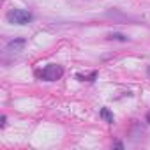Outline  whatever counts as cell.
I'll return each instance as SVG.
<instances>
[{"instance_id": "obj_1", "label": "cell", "mask_w": 150, "mask_h": 150, "mask_svg": "<svg viewBox=\"0 0 150 150\" xmlns=\"http://www.w3.org/2000/svg\"><path fill=\"white\" fill-rule=\"evenodd\" d=\"M32 18L34 16L28 11H25V9H11L6 14V20L11 25H28L32 21Z\"/></svg>"}, {"instance_id": "obj_2", "label": "cell", "mask_w": 150, "mask_h": 150, "mask_svg": "<svg viewBox=\"0 0 150 150\" xmlns=\"http://www.w3.org/2000/svg\"><path fill=\"white\" fill-rule=\"evenodd\" d=\"M62 74H64V69H62L60 65L50 64V65H46V67L39 72V76H41V80H44V81H57V80L62 78Z\"/></svg>"}, {"instance_id": "obj_3", "label": "cell", "mask_w": 150, "mask_h": 150, "mask_svg": "<svg viewBox=\"0 0 150 150\" xmlns=\"http://www.w3.org/2000/svg\"><path fill=\"white\" fill-rule=\"evenodd\" d=\"M25 44H27V41H25L23 37H14L13 41H9V42H7L6 50H7V51H11V53H20V51L25 48Z\"/></svg>"}, {"instance_id": "obj_4", "label": "cell", "mask_w": 150, "mask_h": 150, "mask_svg": "<svg viewBox=\"0 0 150 150\" xmlns=\"http://www.w3.org/2000/svg\"><path fill=\"white\" fill-rule=\"evenodd\" d=\"M106 39H110V41H122V42H127V41H129V37H127V35L118 34V32H110Z\"/></svg>"}, {"instance_id": "obj_5", "label": "cell", "mask_w": 150, "mask_h": 150, "mask_svg": "<svg viewBox=\"0 0 150 150\" xmlns=\"http://www.w3.org/2000/svg\"><path fill=\"white\" fill-rule=\"evenodd\" d=\"M97 78V72L94 71V72H90V74H76V80H80V81H94Z\"/></svg>"}, {"instance_id": "obj_6", "label": "cell", "mask_w": 150, "mask_h": 150, "mask_svg": "<svg viewBox=\"0 0 150 150\" xmlns=\"http://www.w3.org/2000/svg\"><path fill=\"white\" fill-rule=\"evenodd\" d=\"M101 118H103L104 122H108V124H113V120H115V118H113V113H111L108 108H103V110H101Z\"/></svg>"}, {"instance_id": "obj_7", "label": "cell", "mask_w": 150, "mask_h": 150, "mask_svg": "<svg viewBox=\"0 0 150 150\" xmlns=\"http://www.w3.org/2000/svg\"><path fill=\"white\" fill-rule=\"evenodd\" d=\"M113 146H115V148H124V145H122L120 141H117V143H113Z\"/></svg>"}, {"instance_id": "obj_8", "label": "cell", "mask_w": 150, "mask_h": 150, "mask_svg": "<svg viewBox=\"0 0 150 150\" xmlns=\"http://www.w3.org/2000/svg\"><path fill=\"white\" fill-rule=\"evenodd\" d=\"M146 122H148V124H150V111H148V113H146Z\"/></svg>"}, {"instance_id": "obj_9", "label": "cell", "mask_w": 150, "mask_h": 150, "mask_svg": "<svg viewBox=\"0 0 150 150\" xmlns=\"http://www.w3.org/2000/svg\"><path fill=\"white\" fill-rule=\"evenodd\" d=\"M146 72H148V76H150V65H148V67H146Z\"/></svg>"}]
</instances>
